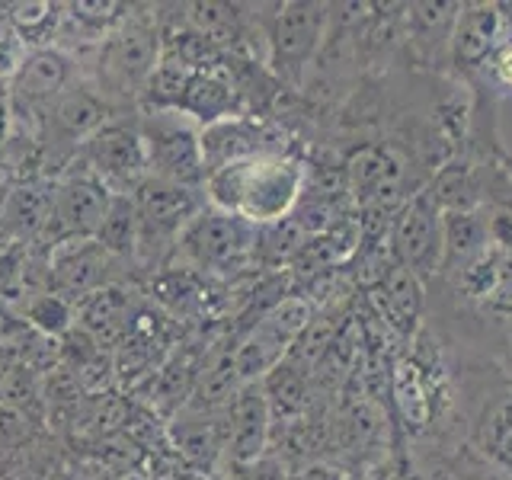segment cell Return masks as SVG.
<instances>
[{"instance_id":"6da1fadb","label":"cell","mask_w":512,"mask_h":480,"mask_svg":"<svg viewBox=\"0 0 512 480\" xmlns=\"http://www.w3.org/2000/svg\"><path fill=\"white\" fill-rule=\"evenodd\" d=\"M436 343L445 356L448 375H452L455 426H458L461 442L468 445L480 461L490 464L493 471L512 477V388H509V381L496 372L487 359L474 356V352L445 346L442 340Z\"/></svg>"},{"instance_id":"7a4b0ae2","label":"cell","mask_w":512,"mask_h":480,"mask_svg":"<svg viewBox=\"0 0 512 480\" xmlns=\"http://www.w3.org/2000/svg\"><path fill=\"white\" fill-rule=\"evenodd\" d=\"M205 205L253 228H272L295 215L308 192V164L288 154H256L205 173Z\"/></svg>"},{"instance_id":"3957f363","label":"cell","mask_w":512,"mask_h":480,"mask_svg":"<svg viewBox=\"0 0 512 480\" xmlns=\"http://www.w3.org/2000/svg\"><path fill=\"white\" fill-rule=\"evenodd\" d=\"M160 52H164V42H160L157 7H151V13H135L132 7L125 23L96 45L90 84L100 90L116 116L138 109L141 93L160 64Z\"/></svg>"},{"instance_id":"277c9868","label":"cell","mask_w":512,"mask_h":480,"mask_svg":"<svg viewBox=\"0 0 512 480\" xmlns=\"http://www.w3.org/2000/svg\"><path fill=\"white\" fill-rule=\"evenodd\" d=\"M269 13L260 7V32H263V61L269 74L282 87L301 90L320 55L330 29V4L317 0H285L269 4Z\"/></svg>"},{"instance_id":"5b68a950","label":"cell","mask_w":512,"mask_h":480,"mask_svg":"<svg viewBox=\"0 0 512 480\" xmlns=\"http://www.w3.org/2000/svg\"><path fill=\"white\" fill-rule=\"evenodd\" d=\"M138 132L148 157V173L154 180L202 189L205 160H202V125L176 109L138 112Z\"/></svg>"},{"instance_id":"8992f818","label":"cell","mask_w":512,"mask_h":480,"mask_svg":"<svg viewBox=\"0 0 512 480\" xmlns=\"http://www.w3.org/2000/svg\"><path fill=\"white\" fill-rule=\"evenodd\" d=\"M116 119L112 106L100 96L90 80H77L71 90H64L55 106L45 112L36 128V148L42 151L45 164L55 170H71L80 148L100 132V128Z\"/></svg>"},{"instance_id":"52a82bcc","label":"cell","mask_w":512,"mask_h":480,"mask_svg":"<svg viewBox=\"0 0 512 480\" xmlns=\"http://www.w3.org/2000/svg\"><path fill=\"white\" fill-rule=\"evenodd\" d=\"M388 250L397 266L410 269L423 285L439 276L445 256V224L442 205L429 189L410 196L388 218Z\"/></svg>"},{"instance_id":"ba28073f","label":"cell","mask_w":512,"mask_h":480,"mask_svg":"<svg viewBox=\"0 0 512 480\" xmlns=\"http://www.w3.org/2000/svg\"><path fill=\"white\" fill-rule=\"evenodd\" d=\"M509 42L512 26L506 4H496V0L458 4L452 36H448V74L477 87L496 52Z\"/></svg>"},{"instance_id":"9c48e42d","label":"cell","mask_w":512,"mask_h":480,"mask_svg":"<svg viewBox=\"0 0 512 480\" xmlns=\"http://www.w3.org/2000/svg\"><path fill=\"white\" fill-rule=\"evenodd\" d=\"M80 77V61L64 45H48L29 52L20 71L10 77L7 96H10V116L13 122H29L39 128L42 116L55 106V100L71 90Z\"/></svg>"},{"instance_id":"30bf717a","label":"cell","mask_w":512,"mask_h":480,"mask_svg":"<svg viewBox=\"0 0 512 480\" xmlns=\"http://www.w3.org/2000/svg\"><path fill=\"white\" fill-rule=\"evenodd\" d=\"M77 164H84L96 180L106 183L112 196H135L141 183L148 180V157L138 132V119L116 116L109 119L77 154Z\"/></svg>"},{"instance_id":"8fae6325","label":"cell","mask_w":512,"mask_h":480,"mask_svg":"<svg viewBox=\"0 0 512 480\" xmlns=\"http://www.w3.org/2000/svg\"><path fill=\"white\" fill-rule=\"evenodd\" d=\"M132 199L138 212V253L154 250V256L160 250H176L183 228L205 208L202 189L164 183L154 176L141 183Z\"/></svg>"},{"instance_id":"7c38bea8","label":"cell","mask_w":512,"mask_h":480,"mask_svg":"<svg viewBox=\"0 0 512 480\" xmlns=\"http://www.w3.org/2000/svg\"><path fill=\"white\" fill-rule=\"evenodd\" d=\"M176 250H180L196 269L228 272V269L244 266L250 256H256V228L234 215L215 212V208L205 205L183 228Z\"/></svg>"},{"instance_id":"4fadbf2b","label":"cell","mask_w":512,"mask_h":480,"mask_svg":"<svg viewBox=\"0 0 512 480\" xmlns=\"http://www.w3.org/2000/svg\"><path fill=\"white\" fill-rule=\"evenodd\" d=\"M116 260L96 237H68L52 244L48 253V292L68 301H84L106 285H116Z\"/></svg>"},{"instance_id":"5bb4252c","label":"cell","mask_w":512,"mask_h":480,"mask_svg":"<svg viewBox=\"0 0 512 480\" xmlns=\"http://www.w3.org/2000/svg\"><path fill=\"white\" fill-rule=\"evenodd\" d=\"M112 205V192L106 183H100L84 164H71L58 176L52 186V221L45 231H52L55 224V244L68 237H96L100 224Z\"/></svg>"},{"instance_id":"9a60e30c","label":"cell","mask_w":512,"mask_h":480,"mask_svg":"<svg viewBox=\"0 0 512 480\" xmlns=\"http://www.w3.org/2000/svg\"><path fill=\"white\" fill-rule=\"evenodd\" d=\"M224 420H228V448H224V461L231 468H244V464L269 455L272 442V410L263 394V384H240L234 391L231 404L224 407Z\"/></svg>"},{"instance_id":"2e32d148","label":"cell","mask_w":512,"mask_h":480,"mask_svg":"<svg viewBox=\"0 0 512 480\" xmlns=\"http://www.w3.org/2000/svg\"><path fill=\"white\" fill-rule=\"evenodd\" d=\"M170 436H173L176 452H180L189 464L212 471L224 458V448H228V420H224V410L186 407L173 420Z\"/></svg>"},{"instance_id":"e0dca14e","label":"cell","mask_w":512,"mask_h":480,"mask_svg":"<svg viewBox=\"0 0 512 480\" xmlns=\"http://www.w3.org/2000/svg\"><path fill=\"white\" fill-rule=\"evenodd\" d=\"M176 112H183V116L199 122L202 128L231 116H244V103H240V93L234 87L228 64L218 71H192Z\"/></svg>"},{"instance_id":"ac0fdd59","label":"cell","mask_w":512,"mask_h":480,"mask_svg":"<svg viewBox=\"0 0 512 480\" xmlns=\"http://www.w3.org/2000/svg\"><path fill=\"white\" fill-rule=\"evenodd\" d=\"M378 285L384 295L381 311L388 314V324L410 343L426 324V285L410 269L397 266L394 260L381 272Z\"/></svg>"},{"instance_id":"d6986e66","label":"cell","mask_w":512,"mask_h":480,"mask_svg":"<svg viewBox=\"0 0 512 480\" xmlns=\"http://www.w3.org/2000/svg\"><path fill=\"white\" fill-rule=\"evenodd\" d=\"M52 221V189L23 183L10 189L0 202V234L13 240L39 237Z\"/></svg>"},{"instance_id":"ffe728a7","label":"cell","mask_w":512,"mask_h":480,"mask_svg":"<svg viewBox=\"0 0 512 480\" xmlns=\"http://www.w3.org/2000/svg\"><path fill=\"white\" fill-rule=\"evenodd\" d=\"M263 394L269 400L272 420L301 423L308 420L311 410V368H304L292 359L279 362L272 372L260 381Z\"/></svg>"},{"instance_id":"44dd1931","label":"cell","mask_w":512,"mask_h":480,"mask_svg":"<svg viewBox=\"0 0 512 480\" xmlns=\"http://www.w3.org/2000/svg\"><path fill=\"white\" fill-rule=\"evenodd\" d=\"M132 317H135L132 298H128L119 285H106L100 292H93L90 298L80 301L77 327H84L93 340L103 346V340H109V336L125 333L128 324H132Z\"/></svg>"},{"instance_id":"7402d4cb","label":"cell","mask_w":512,"mask_h":480,"mask_svg":"<svg viewBox=\"0 0 512 480\" xmlns=\"http://www.w3.org/2000/svg\"><path fill=\"white\" fill-rule=\"evenodd\" d=\"M0 4L29 52L58 45L55 39H61L64 4H52V0H0Z\"/></svg>"},{"instance_id":"603a6c76","label":"cell","mask_w":512,"mask_h":480,"mask_svg":"<svg viewBox=\"0 0 512 480\" xmlns=\"http://www.w3.org/2000/svg\"><path fill=\"white\" fill-rule=\"evenodd\" d=\"M413 464L423 468L426 474H432V480H512L480 461L464 442H458L452 448H442V452L429 455V458H416Z\"/></svg>"},{"instance_id":"cb8c5ba5","label":"cell","mask_w":512,"mask_h":480,"mask_svg":"<svg viewBox=\"0 0 512 480\" xmlns=\"http://www.w3.org/2000/svg\"><path fill=\"white\" fill-rule=\"evenodd\" d=\"M96 240L116 256V260H128L138 256V212L132 196H112L109 212L96 231Z\"/></svg>"},{"instance_id":"d4e9b609","label":"cell","mask_w":512,"mask_h":480,"mask_svg":"<svg viewBox=\"0 0 512 480\" xmlns=\"http://www.w3.org/2000/svg\"><path fill=\"white\" fill-rule=\"evenodd\" d=\"M74 320H77V304L55 292H39L26 301V324L45 333L48 340L68 336L74 330Z\"/></svg>"},{"instance_id":"484cf974","label":"cell","mask_w":512,"mask_h":480,"mask_svg":"<svg viewBox=\"0 0 512 480\" xmlns=\"http://www.w3.org/2000/svg\"><path fill=\"white\" fill-rule=\"evenodd\" d=\"M26 55H29V48L23 45L20 36H16L10 16H7L4 4H0V84H10V77L20 71Z\"/></svg>"},{"instance_id":"4316f807","label":"cell","mask_w":512,"mask_h":480,"mask_svg":"<svg viewBox=\"0 0 512 480\" xmlns=\"http://www.w3.org/2000/svg\"><path fill=\"white\" fill-rule=\"evenodd\" d=\"M477 87L490 90L496 100H500V96H512V42L496 52V58L490 61V68L484 71Z\"/></svg>"},{"instance_id":"83f0119b","label":"cell","mask_w":512,"mask_h":480,"mask_svg":"<svg viewBox=\"0 0 512 480\" xmlns=\"http://www.w3.org/2000/svg\"><path fill=\"white\" fill-rule=\"evenodd\" d=\"M231 480H288V471H285L282 458L263 455V458L244 464V468H234V477Z\"/></svg>"},{"instance_id":"f1b7e54d","label":"cell","mask_w":512,"mask_h":480,"mask_svg":"<svg viewBox=\"0 0 512 480\" xmlns=\"http://www.w3.org/2000/svg\"><path fill=\"white\" fill-rule=\"evenodd\" d=\"M480 359H487V362L496 368V372H500V375L509 381V388H512V333L506 336V340L496 343V346L487 352V356H480Z\"/></svg>"},{"instance_id":"f546056e","label":"cell","mask_w":512,"mask_h":480,"mask_svg":"<svg viewBox=\"0 0 512 480\" xmlns=\"http://www.w3.org/2000/svg\"><path fill=\"white\" fill-rule=\"evenodd\" d=\"M288 480H346L336 468H327V464H304V468L288 474Z\"/></svg>"},{"instance_id":"4dcf8cb0","label":"cell","mask_w":512,"mask_h":480,"mask_svg":"<svg viewBox=\"0 0 512 480\" xmlns=\"http://www.w3.org/2000/svg\"><path fill=\"white\" fill-rule=\"evenodd\" d=\"M381 480H432V474H426L423 468H416V464L404 455L400 458V464L391 471V474H384Z\"/></svg>"},{"instance_id":"1f68e13d","label":"cell","mask_w":512,"mask_h":480,"mask_svg":"<svg viewBox=\"0 0 512 480\" xmlns=\"http://www.w3.org/2000/svg\"><path fill=\"white\" fill-rule=\"evenodd\" d=\"M10 122H13V116H10L7 84H0V144H4V141H7V135H10Z\"/></svg>"},{"instance_id":"d6a6232c","label":"cell","mask_w":512,"mask_h":480,"mask_svg":"<svg viewBox=\"0 0 512 480\" xmlns=\"http://www.w3.org/2000/svg\"><path fill=\"white\" fill-rule=\"evenodd\" d=\"M506 10H509V26H512V4H506Z\"/></svg>"}]
</instances>
